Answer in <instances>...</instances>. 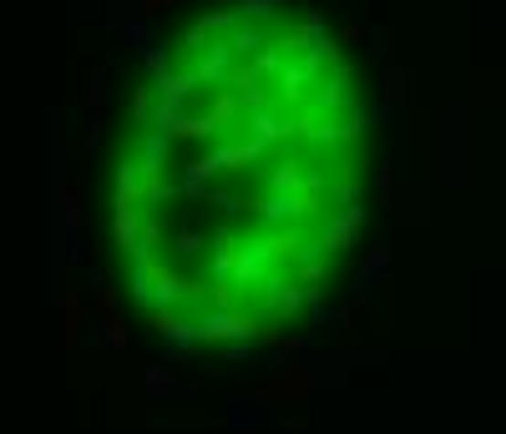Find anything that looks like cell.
<instances>
[{"mask_svg": "<svg viewBox=\"0 0 506 434\" xmlns=\"http://www.w3.org/2000/svg\"><path fill=\"white\" fill-rule=\"evenodd\" d=\"M117 207H147L142 202V162L117 167Z\"/></svg>", "mask_w": 506, "mask_h": 434, "instance_id": "3", "label": "cell"}, {"mask_svg": "<svg viewBox=\"0 0 506 434\" xmlns=\"http://www.w3.org/2000/svg\"><path fill=\"white\" fill-rule=\"evenodd\" d=\"M309 389H314V379H309V369H299V364H284V369L274 374V379L264 384V389L253 394V399H289V404H304Z\"/></svg>", "mask_w": 506, "mask_h": 434, "instance_id": "2", "label": "cell"}, {"mask_svg": "<svg viewBox=\"0 0 506 434\" xmlns=\"http://www.w3.org/2000/svg\"><path fill=\"white\" fill-rule=\"evenodd\" d=\"M147 394H153V399H163V394H173V379H167L163 369H153V374H147Z\"/></svg>", "mask_w": 506, "mask_h": 434, "instance_id": "9", "label": "cell"}, {"mask_svg": "<svg viewBox=\"0 0 506 434\" xmlns=\"http://www.w3.org/2000/svg\"><path fill=\"white\" fill-rule=\"evenodd\" d=\"M258 324L264 318H253V314H218V308H208V314L198 318V338L203 344H253L258 338Z\"/></svg>", "mask_w": 506, "mask_h": 434, "instance_id": "1", "label": "cell"}, {"mask_svg": "<svg viewBox=\"0 0 506 434\" xmlns=\"http://www.w3.org/2000/svg\"><path fill=\"white\" fill-rule=\"evenodd\" d=\"M101 328H107V344L117 348V354H127V324H121V318H101Z\"/></svg>", "mask_w": 506, "mask_h": 434, "instance_id": "8", "label": "cell"}, {"mask_svg": "<svg viewBox=\"0 0 506 434\" xmlns=\"http://www.w3.org/2000/svg\"><path fill=\"white\" fill-rule=\"evenodd\" d=\"M97 314L117 318V288H111V283H97Z\"/></svg>", "mask_w": 506, "mask_h": 434, "instance_id": "7", "label": "cell"}, {"mask_svg": "<svg viewBox=\"0 0 506 434\" xmlns=\"http://www.w3.org/2000/svg\"><path fill=\"white\" fill-rule=\"evenodd\" d=\"M157 243H163V212H157V207H142V243H137V248L157 253Z\"/></svg>", "mask_w": 506, "mask_h": 434, "instance_id": "6", "label": "cell"}, {"mask_svg": "<svg viewBox=\"0 0 506 434\" xmlns=\"http://www.w3.org/2000/svg\"><path fill=\"white\" fill-rule=\"evenodd\" d=\"M81 294H71V288H61V344L77 348L81 344Z\"/></svg>", "mask_w": 506, "mask_h": 434, "instance_id": "4", "label": "cell"}, {"mask_svg": "<svg viewBox=\"0 0 506 434\" xmlns=\"http://www.w3.org/2000/svg\"><path fill=\"white\" fill-rule=\"evenodd\" d=\"M173 253H177V258H203V253H213V248H208V232L193 228V222H177V232H173Z\"/></svg>", "mask_w": 506, "mask_h": 434, "instance_id": "5", "label": "cell"}]
</instances>
